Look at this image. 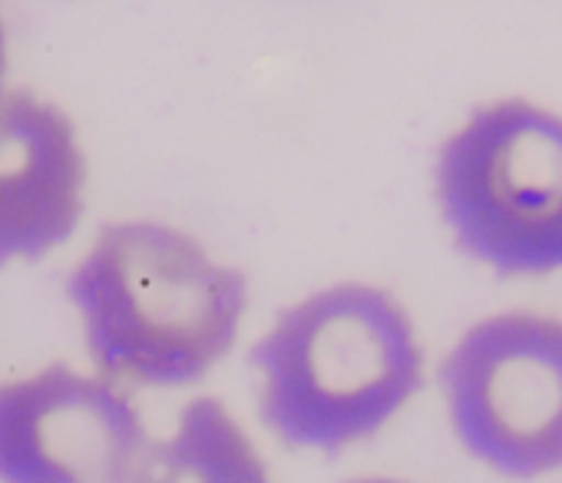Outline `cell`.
Masks as SVG:
<instances>
[{"mask_svg":"<svg viewBox=\"0 0 562 483\" xmlns=\"http://www.w3.org/2000/svg\"><path fill=\"white\" fill-rule=\"evenodd\" d=\"M87 364L126 391H189L238 348L248 279L159 218L100 225L67 276Z\"/></svg>","mask_w":562,"mask_h":483,"instance_id":"1","label":"cell"},{"mask_svg":"<svg viewBox=\"0 0 562 483\" xmlns=\"http://www.w3.org/2000/svg\"><path fill=\"white\" fill-rule=\"evenodd\" d=\"M248 364L258 420L302 453H341L378 437L427 374L411 312L371 282H335L281 308Z\"/></svg>","mask_w":562,"mask_h":483,"instance_id":"2","label":"cell"},{"mask_svg":"<svg viewBox=\"0 0 562 483\" xmlns=\"http://www.w3.org/2000/svg\"><path fill=\"white\" fill-rule=\"evenodd\" d=\"M434 199L476 266L503 279L562 272V116L529 100L476 106L437 153Z\"/></svg>","mask_w":562,"mask_h":483,"instance_id":"3","label":"cell"},{"mask_svg":"<svg viewBox=\"0 0 562 483\" xmlns=\"http://www.w3.org/2000/svg\"><path fill=\"white\" fill-rule=\"evenodd\" d=\"M457 443L506 480L562 470V322L499 312L470 325L440 364Z\"/></svg>","mask_w":562,"mask_h":483,"instance_id":"4","label":"cell"},{"mask_svg":"<svg viewBox=\"0 0 562 483\" xmlns=\"http://www.w3.org/2000/svg\"><path fill=\"white\" fill-rule=\"evenodd\" d=\"M149 440L136 394L90 364L0 381V483H136Z\"/></svg>","mask_w":562,"mask_h":483,"instance_id":"5","label":"cell"},{"mask_svg":"<svg viewBox=\"0 0 562 483\" xmlns=\"http://www.w3.org/2000/svg\"><path fill=\"white\" fill-rule=\"evenodd\" d=\"M87 153L64 106L31 90L0 93V269L34 266L77 235Z\"/></svg>","mask_w":562,"mask_h":483,"instance_id":"6","label":"cell"},{"mask_svg":"<svg viewBox=\"0 0 562 483\" xmlns=\"http://www.w3.org/2000/svg\"><path fill=\"white\" fill-rule=\"evenodd\" d=\"M136 483H271L268 460L238 414L209 394L189 397L149 440Z\"/></svg>","mask_w":562,"mask_h":483,"instance_id":"7","label":"cell"},{"mask_svg":"<svg viewBox=\"0 0 562 483\" xmlns=\"http://www.w3.org/2000/svg\"><path fill=\"white\" fill-rule=\"evenodd\" d=\"M8 90V27L4 18H0V93Z\"/></svg>","mask_w":562,"mask_h":483,"instance_id":"8","label":"cell"},{"mask_svg":"<svg viewBox=\"0 0 562 483\" xmlns=\"http://www.w3.org/2000/svg\"><path fill=\"white\" fill-rule=\"evenodd\" d=\"M348 483H414V480H401V476H358Z\"/></svg>","mask_w":562,"mask_h":483,"instance_id":"9","label":"cell"}]
</instances>
